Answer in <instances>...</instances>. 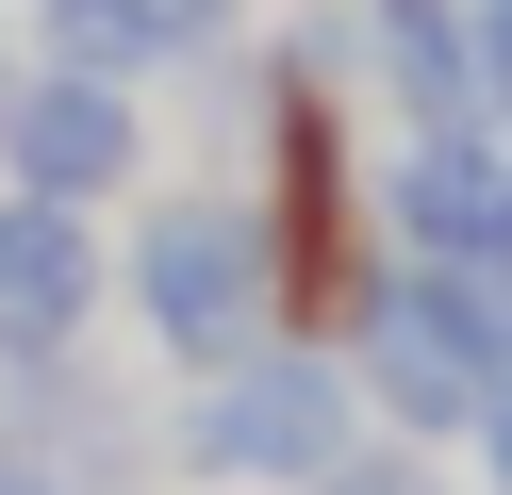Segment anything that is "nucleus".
I'll list each match as a JSON object with an SVG mask.
<instances>
[{"instance_id": "f257e3e1", "label": "nucleus", "mask_w": 512, "mask_h": 495, "mask_svg": "<svg viewBox=\"0 0 512 495\" xmlns=\"http://www.w3.org/2000/svg\"><path fill=\"white\" fill-rule=\"evenodd\" d=\"M116 314H133V347L166 363V380H215V363L281 347L298 330V297H281V231L248 182H166L133 198V231H116Z\"/></svg>"}, {"instance_id": "f03ea898", "label": "nucleus", "mask_w": 512, "mask_h": 495, "mask_svg": "<svg viewBox=\"0 0 512 495\" xmlns=\"http://www.w3.org/2000/svg\"><path fill=\"white\" fill-rule=\"evenodd\" d=\"M364 429L380 413L347 380V347L281 330V347L215 363V380H166V495H314Z\"/></svg>"}, {"instance_id": "7ed1b4c3", "label": "nucleus", "mask_w": 512, "mask_h": 495, "mask_svg": "<svg viewBox=\"0 0 512 495\" xmlns=\"http://www.w3.org/2000/svg\"><path fill=\"white\" fill-rule=\"evenodd\" d=\"M331 347H347V380H364V413L397 429V446H463V429L496 413V380H512V363L479 347V314L446 297V264H380Z\"/></svg>"}, {"instance_id": "20e7f679", "label": "nucleus", "mask_w": 512, "mask_h": 495, "mask_svg": "<svg viewBox=\"0 0 512 495\" xmlns=\"http://www.w3.org/2000/svg\"><path fill=\"white\" fill-rule=\"evenodd\" d=\"M0 182L67 198V215H133L149 198V99L83 83V66H50V50H0Z\"/></svg>"}, {"instance_id": "39448f33", "label": "nucleus", "mask_w": 512, "mask_h": 495, "mask_svg": "<svg viewBox=\"0 0 512 495\" xmlns=\"http://www.w3.org/2000/svg\"><path fill=\"white\" fill-rule=\"evenodd\" d=\"M0 446L34 479H67V495H149L166 479V396H133L100 347H67V363H17L0 380Z\"/></svg>"}, {"instance_id": "423d86ee", "label": "nucleus", "mask_w": 512, "mask_h": 495, "mask_svg": "<svg viewBox=\"0 0 512 495\" xmlns=\"http://www.w3.org/2000/svg\"><path fill=\"white\" fill-rule=\"evenodd\" d=\"M380 231H397V264H496L512 248V99L397 132L380 149Z\"/></svg>"}, {"instance_id": "0eeeda50", "label": "nucleus", "mask_w": 512, "mask_h": 495, "mask_svg": "<svg viewBox=\"0 0 512 495\" xmlns=\"http://www.w3.org/2000/svg\"><path fill=\"white\" fill-rule=\"evenodd\" d=\"M100 314H116V231L67 215V198H17V182H0V380L100 347Z\"/></svg>"}, {"instance_id": "6e6552de", "label": "nucleus", "mask_w": 512, "mask_h": 495, "mask_svg": "<svg viewBox=\"0 0 512 495\" xmlns=\"http://www.w3.org/2000/svg\"><path fill=\"white\" fill-rule=\"evenodd\" d=\"M232 33H265V0H17V50L83 66V83H199Z\"/></svg>"}, {"instance_id": "1a4fd4ad", "label": "nucleus", "mask_w": 512, "mask_h": 495, "mask_svg": "<svg viewBox=\"0 0 512 495\" xmlns=\"http://www.w3.org/2000/svg\"><path fill=\"white\" fill-rule=\"evenodd\" d=\"M364 17V99L380 132H446L496 99V66H479V0H347Z\"/></svg>"}, {"instance_id": "9d476101", "label": "nucleus", "mask_w": 512, "mask_h": 495, "mask_svg": "<svg viewBox=\"0 0 512 495\" xmlns=\"http://www.w3.org/2000/svg\"><path fill=\"white\" fill-rule=\"evenodd\" d=\"M314 495H479V479H463L446 446H397V429H364V446H347Z\"/></svg>"}, {"instance_id": "9b49d317", "label": "nucleus", "mask_w": 512, "mask_h": 495, "mask_svg": "<svg viewBox=\"0 0 512 495\" xmlns=\"http://www.w3.org/2000/svg\"><path fill=\"white\" fill-rule=\"evenodd\" d=\"M463 479H479V495H512V380H496V413L463 429Z\"/></svg>"}, {"instance_id": "f8f14e48", "label": "nucleus", "mask_w": 512, "mask_h": 495, "mask_svg": "<svg viewBox=\"0 0 512 495\" xmlns=\"http://www.w3.org/2000/svg\"><path fill=\"white\" fill-rule=\"evenodd\" d=\"M479 66H496V99H512V0H479Z\"/></svg>"}, {"instance_id": "ddd939ff", "label": "nucleus", "mask_w": 512, "mask_h": 495, "mask_svg": "<svg viewBox=\"0 0 512 495\" xmlns=\"http://www.w3.org/2000/svg\"><path fill=\"white\" fill-rule=\"evenodd\" d=\"M0 50H17V33H0Z\"/></svg>"}]
</instances>
